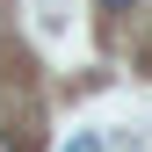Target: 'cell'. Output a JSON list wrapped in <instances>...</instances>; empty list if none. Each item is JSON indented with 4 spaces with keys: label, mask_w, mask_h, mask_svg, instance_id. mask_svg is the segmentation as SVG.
I'll use <instances>...</instances> for the list:
<instances>
[{
    "label": "cell",
    "mask_w": 152,
    "mask_h": 152,
    "mask_svg": "<svg viewBox=\"0 0 152 152\" xmlns=\"http://www.w3.org/2000/svg\"><path fill=\"white\" fill-rule=\"evenodd\" d=\"M0 152H22V145H15V138H7V130H0Z\"/></svg>",
    "instance_id": "2"
},
{
    "label": "cell",
    "mask_w": 152,
    "mask_h": 152,
    "mask_svg": "<svg viewBox=\"0 0 152 152\" xmlns=\"http://www.w3.org/2000/svg\"><path fill=\"white\" fill-rule=\"evenodd\" d=\"M72 152H94V145H87V138H80V145H72Z\"/></svg>",
    "instance_id": "3"
},
{
    "label": "cell",
    "mask_w": 152,
    "mask_h": 152,
    "mask_svg": "<svg viewBox=\"0 0 152 152\" xmlns=\"http://www.w3.org/2000/svg\"><path fill=\"white\" fill-rule=\"evenodd\" d=\"M102 7H109V15H130V7H138V0H102Z\"/></svg>",
    "instance_id": "1"
}]
</instances>
